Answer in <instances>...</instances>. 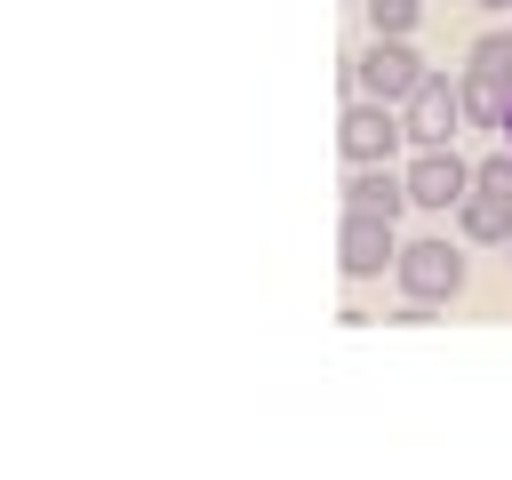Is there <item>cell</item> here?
Here are the masks:
<instances>
[{
	"mask_svg": "<svg viewBox=\"0 0 512 480\" xmlns=\"http://www.w3.org/2000/svg\"><path fill=\"white\" fill-rule=\"evenodd\" d=\"M400 280H408L416 304H448L464 288V256L448 240H416V248H400Z\"/></svg>",
	"mask_w": 512,
	"mask_h": 480,
	"instance_id": "cell-1",
	"label": "cell"
},
{
	"mask_svg": "<svg viewBox=\"0 0 512 480\" xmlns=\"http://www.w3.org/2000/svg\"><path fill=\"white\" fill-rule=\"evenodd\" d=\"M352 80H360L376 104H392V96H416V88H424V64H416L400 40H376V48L352 64Z\"/></svg>",
	"mask_w": 512,
	"mask_h": 480,
	"instance_id": "cell-2",
	"label": "cell"
},
{
	"mask_svg": "<svg viewBox=\"0 0 512 480\" xmlns=\"http://www.w3.org/2000/svg\"><path fill=\"white\" fill-rule=\"evenodd\" d=\"M336 256H344V272H352V280H368V272L400 264V248H392V216H368V208H352V216H344V240H336Z\"/></svg>",
	"mask_w": 512,
	"mask_h": 480,
	"instance_id": "cell-3",
	"label": "cell"
},
{
	"mask_svg": "<svg viewBox=\"0 0 512 480\" xmlns=\"http://www.w3.org/2000/svg\"><path fill=\"white\" fill-rule=\"evenodd\" d=\"M336 144H344V160H352V168H376V160H384V152L400 144V120H392V112H384V104L368 96V104H352V112H344Z\"/></svg>",
	"mask_w": 512,
	"mask_h": 480,
	"instance_id": "cell-4",
	"label": "cell"
},
{
	"mask_svg": "<svg viewBox=\"0 0 512 480\" xmlns=\"http://www.w3.org/2000/svg\"><path fill=\"white\" fill-rule=\"evenodd\" d=\"M456 120H464V88L424 80V88L408 96V136H416V144H448V136H456Z\"/></svg>",
	"mask_w": 512,
	"mask_h": 480,
	"instance_id": "cell-5",
	"label": "cell"
},
{
	"mask_svg": "<svg viewBox=\"0 0 512 480\" xmlns=\"http://www.w3.org/2000/svg\"><path fill=\"white\" fill-rule=\"evenodd\" d=\"M464 184H472V176H464V160H456L448 144H432V152L416 160V176H408V200H416V208H456V200H464Z\"/></svg>",
	"mask_w": 512,
	"mask_h": 480,
	"instance_id": "cell-6",
	"label": "cell"
},
{
	"mask_svg": "<svg viewBox=\"0 0 512 480\" xmlns=\"http://www.w3.org/2000/svg\"><path fill=\"white\" fill-rule=\"evenodd\" d=\"M464 120H488V128H504V120H512V80H488V72H472V88H464Z\"/></svg>",
	"mask_w": 512,
	"mask_h": 480,
	"instance_id": "cell-7",
	"label": "cell"
},
{
	"mask_svg": "<svg viewBox=\"0 0 512 480\" xmlns=\"http://www.w3.org/2000/svg\"><path fill=\"white\" fill-rule=\"evenodd\" d=\"M344 200H352V208H368V216H400V200H408V184H392L384 168H360Z\"/></svg>",
	"mask_w": 512,
	"mask_h": 480,
	"instance_id": "cell-8",
	"label": "cell"
},
{
	"mask_svg": "<svg viewBox=\"0 0 512 480\" xmlns=\"http://www.w3.org/2000/svg\"><path fill=\"white\" fill-rule=\"evenodd\" d=\"M464 232H472V240H512V200L480 192V200L464 208Z\"/></svg>",
	"mask_w": 512,
	"mask_h": 480,
	"instance_id": "cell-9",
	"label": "cell"
},
{
	"mask_svg": "<svg viewBox=\"0 0 512 480\" xmlns=\"http://www.w3.org/2000/svg\"><path fill=\"white\" fill-rule=\"evenodd\" d=\"M416 16H424V0H368L376 40H408V32H416Z\"/></svg>",
	"mask_w": 512,
	"mask_h": 480,
	"instance_id": "cell-10",
	"label": "cell"
},
{
	"mask_svg": "<svg viewBox=\"0 0 512 480\" xmlns=\"http://www.w3.org/2000/svg\"><path fill=\"white\" fill-rule=\"evenodd\" d=\"M472 72H488V80H512V32H488V40L472 48Z\"/></svg>",
	"mask_w": 512,
	"mask_h": 480,
	"instance_id": "cell-11",
	"label": "cell"
},
{
	"mask_svg": "<svg viewBox=\"0 0 512 480\" xmlns=\"http://www.w3.org/2000/svg\"><path fill=\"white\" fill-rule=\"evenodd\" d=\"M480 192H496V200H512V152H496V160L480 168Z\"/></svg>",
	"mask_w": 512,
	"mask_h": 480,
	"instance_id": "cell-12",
	"label": "cell"
},
{
	"mask_svg": "<svg viewBox=\"0 0 512 480\" xmlns=\"http://www.w3.org/2000/svg\"><path fill=\"white\" fill-rule=\"evenodd\" d=\"M480 8H512V0H480Z\"/></svg>",
	"mask_w": 512,
	"mask_h": 480,
	"instance_id": "cell-13",
	"label": "cell"
},
{
	"mask_svg": "<svg viewBox=\"0 0 512 480\" xmlns=\"http://www.w3.org/2000/svg\"><path fill=\"white\" fill-rule=\"evenodd\" d=\"M504 136H512V120H504Z\"/></svg>",
	"mask_w": 512,
	"mask_h": 480,
	"instance_id": "cell-14",
	"label": "cell"
}]
</instances>
